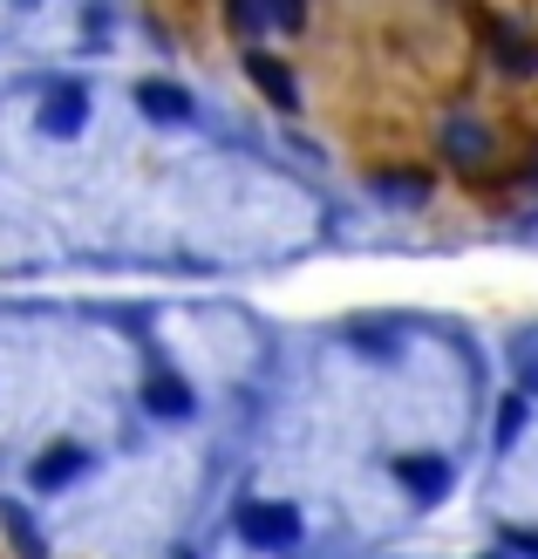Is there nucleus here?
Listing matches in <instances>:
<instances>
[{"label": "nucleus", "mask_w": 538, "mask_h": 559, "mask_svg": "<svg viewBox=\"0 0 538 559\" xmlns=\"http://www.w3.org/2000/svg\"><path fill=\"white\" fill-rule=\"evenodd\" d=\"M0 512H8V533H14V546H21L27 559H41V539H35V525H27V512H21V506H0Z\"/></svg>", "instance_id": "obj_11"}, {"label": "nucleus", "mask_w": 538, "mask_h": 559, "mask_svg": "<svg viewBox=\"0 0 538 559\" xmlns=\"http://www.w3.org/2000/svg\"><path fill=\"white\" fill-rule=\"evenodd\" d=\"M260 21H273V27H300V21H307V0H260Z\"/></svg>", "instance_id": "obj_10"}, {"label": "nucleus", "mask_w": 538, "mask_h": 559, "mask_svg": "<svg viewBox=\"0 0 538 559\" xmlns=\"http://www.w3.org/2000/svg\"><path fill=\"white\" fill-rule=\"evenodd\" d=\"M82 117H89V96H82V82H55V90L41 96V130H48V136H75Z\"/></svg>", "instance_id": "obj_2"}, {"label": "nucleus", "mask_w": 538, "mask_h": 559, "mask_svg": "<svg viewBox=\"0 0 538 559\" xmlns=\"http://www.w3.org/2000/svg\"><path fill=\"white\" fill-rule=\"evenodd\" d=\"M403 485L422 491V498H443V491H450V471H443L437 457H403Z\"/></svg>", "instance_id": "obj_6"}, {"label": "nucleus", "mask_w": 538, "mask_h": 559, "mask_svg": "<svg viewBox=\"0 0 538 559\" xmlns=\"http://www.w3.org/2000/svg\"><path fill=\"white\" fill-rule=\"evenodd\" d=\"M246 75L260 82V90H266V96H273L279 109H294V82H287V69H279L273 55H252V62H246Z\"/></svg>", "instance_id": "obj_7"}, {"label": "nucleus", "mask_w": 538, "mask_h": 559, "mask_svg": "<svg viewBox=\"0 0 538 559\" xmlns=\"http://www.w3.org/2000/svg\"><path fill=\"white\" fill-rule=\"evenodd\" d=\"M239 533H246L252 546L279 552V546L300 539V512H294V506H246V512H239Z\"/></svg>", "instance_id": "obj_1"}, {"label": "nucleus", "mask_w": 538, "mask_h": 559, "mask_svg": "<svg viewBox=\"0 0 538 559\" xmlns=\"http://www.w3.org/2000/svg\"><path fill=\"white\" fill-rule=\"evenodd\" d=\"M136 109L157 117V123H191V96L178 82H144V90H136Z\"/></svg>", "instance_id": "obj_3"}, {"label": "nucleus", "mask_w": 538, "mask_h": 559, "mask_svg": "<svg viewBox=\"0 0 538 559\" xmlns=\"http://www.w3.org/2000/svg\"><path fill=\"white\" fill-rule=\"evenodd\" d=\"M82 464H89V451H82V443H55L48 457H35V485H41V491H55V485H69Z\"/></svg>", "instance_id": "obj_4"}, {"label": "nucleus", "mask_w": 538, "mask_h": 559, "mask_svg": "<svg viewBox=\"0 0 538 559\" xmlns=\"http://www.w3.org/2000/svg\"><path fill=\"white\" fill-rule=\"evenodd\" d=\"M450 151H457V157L470 164V157H485V151H491V136L477 130V123H457V130H450Z\"/></svg>", "instance_id": "obj_9"}, {"label": "nucleus", "mask_w": 538, "mask_h": 559, "mask_svg": "<svg viewBox=\"0 0 538 559\" xmlns=\"http://www.w3.org/2000/svg\"><path fill=\"white\" fill-rule=\"evenodd\" d=\"M144 403H151L157 416H184V409H191V389H184L178 376H151V382H144Z\"/></svg>", "instance_id": "obj_5"}, {"label": "nucleus", "mask_w": 538, "mask_h": 559, "mask_svg": "<svg viewBox=\"0 0 538 559\" xmlns=\"http://www.w3.org/2000/svg\"><path fill=\"white\" fill-rule=\"evenodd\" d=\"M491 48H498V62L512 69V75H525V69H531V41H525V35H512V27H491Z\"/></svg>", "instance_id": "obj_8"}, {"label": "nucleus", "mask_w": 538, "mask_h": 559, "mask_svg": "<svg viewBox=\"0 0 538 559\" xmlns=\"http://www.w3.org/2000/svg\"><path fill=\"white\" fill-rule=\"evenodd\" d=\"M232 27H260V0H232Z\"/></svg>", "instance_id": "obj_12"}, {"label": "nucleus", "mask_w": 538, "mask_h": 559, "mask_svg": "<svg viewBox=\"0 0 538 559\" xmlns=\"http://www.w3.org/2000/svg\"><path fill=\"white\" fill-rule=\"evenodd\" d=\"M491 559H504V552H491Z\"/></svg>", "instance_id": "obj_13"}]
</instances>
